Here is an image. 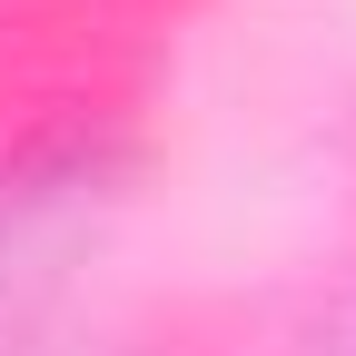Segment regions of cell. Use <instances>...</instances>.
I'll return each instance as SVG.
<instances>
[{"instance_id": "1", "label": "cell", "mask_w": 356, "mask_h": 356, "mask_svg": "<svg viewBox=\"0 0 356 356\" xmlns=\"http://www.w3.org/2000/svg\"><path fill=\"white\" fill-rule=\"evenodd\" d=\"M317 356H356V317H346V327H337V346H317Z\"/></svg>"}]
</instances>
